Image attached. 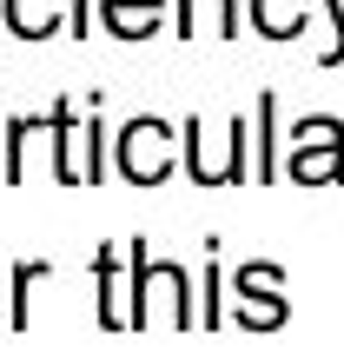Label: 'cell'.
<instances>
[{"label": "cell", "mask_w": 344, "mask_h": 358, "mask_svg": "<svg viewBox=\"0 0 344 358\" xmlns=\"http://www.w3.org/2000/svg\"><path fill=\"white\" fill-rule=\"evenodd\" d=\"M232 292H239V306H232V319L252 325V332H271V325H285V272L278 266H239L232 272Z\"/></svg>", "instance_id": "4"}, {"label": "cell", "mask_w": 344, "mask_h": 358, "mask_svg": "<svg viewBox=\"0 0 344 358\" xmlns=\"http://www.w3.org/2000/svg\"><path fill=\"white\" fill-rule=\"evenodd\" d=\"M271 120H278V100L271 93H258L252 100V127H258V159H252V179H278V133H271Z\"/></svg>", "instance_id": "6"}, {"label": "cell", "mask_w": 344, "mask_h": 358, "mask_svg": "<svg viewBox=\"0 0 344 358\" xmlns=\"http://www.w3.org/2000/svg\"><path fill=\"white\" fill-rule=\"evenodd\" d=\"M100 325L106 332H126V299H119V252H100Z\"/></svg>", "instance_id": "10"}, {"label": "cell", "mask_w": 344, "mask_h": 358, "mask_svg": "<svg viewBox=\"0 0 344 358\" xmlns=\"http://www.w3.org/2000/svg\"><path fill=\"white\" fill-rule=\"evenodd\" d=\"M7 27H13L20 40L60 34V0H7Z\"/></svg>", "instance_id": "8"}, {"label": "cell", "mask_w": 344, "mask_h": 358, "mask_svg": "<svg viewBox=\"0 0 344 358\" xmlns=\"http://www.w3.org/2000/svg\"><path fill=\"white\" fill-rule=\"evenodd\" d=\"M100 7H106V27L119 40H146L159 27V0H100Z\"/></svg>", "instance_id": "9"}, {"label": "cell", "mask_w": 344, "mask_h": 358, "mask_svg": "<svg viewBox=\"0 0 344 358\" xmlns=\"http://www.w3.org/2000/svg\"><path fill=\"white\" fill-rule=\"evenodd\" d=\"M133 292H126V332H146V325H179L192 332V279L172 259H153L146 239H133Z\"/></svg>", "instance_id": "1"}, {"label": "cell", "mask_w": 344, "mask_h": 358, "mask_svg": "<svg viewBox=\"0 0 344 358\" xmlns=\"http://www.w3.org/2000/svg\"><path fill=\"white\" fill-rule=\"evenodd\" d=\"M205 13H212V34H218V40H232V34H239V0H179V34L192 40Z\"/></svg>", "instance_id": "7"}, {"label": "cell", "mask_w": 344, "mask_h": 358, "mask_svg": "<svg viewBox=\"0 0 344 358\" xmlns=\"http://www.w3.org/2000/svg\"><path fill=\"white\" fill-rule=\"evenodd\" d=\"M113 146H119V173H126L133 186H159V179L172 173V159H179V127L140 113V120H126V127H119Z\"/></svg>", "instance_id": "2"}, {"label": "cell", "mask_w": 344, "mask_h": 358, "mask_svg": "<svg viewBox=\"0 0 344 358\" xmlns=\"http://www.w3.org/2000/svg\"><path fill=\"white\" fill-rule=\"evenodd\" d=\"M324 7H331V20H338V40L318 53V60H324V66H344V0H324Z\"/></svg>", "instance_id": "12"}, {"label": "cell", "mask_w": 344, "mask_h": 358, "mask_svg": "<svg viewBox=\"0 0 344 358\" xmlns=\"http://www.w3.org/2000/svg\"><path fill=\"white\" fill-rule=\"evenodd\" d=\"M47 259H33V266H13V306H7V325L13 332H27V325H33V312H27V299H33V285L47 279Z\"/></svg>", "instance_id": "11"}, {"label": "cell", "mask_w": 344, "mask_h": 358, "mask_svg": "<svg viewBox=\"0 0 344 358\" xmlns=\"http://www.w3.org/2000/svg\"><path fill=\"white\" fill-rule=\"evenodd\" d=\"M285 173H292L298 186L344 179V120H331V113L298 120V127H292V159H285Z\"/></svg>", "instance_id": "3"}, {"label": "cell", "mask_w": 344, "mask_h": 358, "mask_svg": "<svg viewBox=\"0 0 344 358\" xmlns=\"http://www.w3.org/2000/svg\"><path fill=\"white\" fill-rule=\"evenodd\" d=\"M252 20L265 40H292L311 27V13H305V0H252Z\"/></svg>", "instance_id": "5"}, {"label": "cell", "mask_w": 344, "mask_h": 358, "mask_svg": "<svg viewBox=\"0 0 344 358\" xmlns=\"http://www.w3.org/2000/svg\"><path fill=\"white\" fill-rule=\"evenodd\" d=\"M73 34L87 40V0H73Z\"/></svg>", "instance_id": "13"}]
</instances>
